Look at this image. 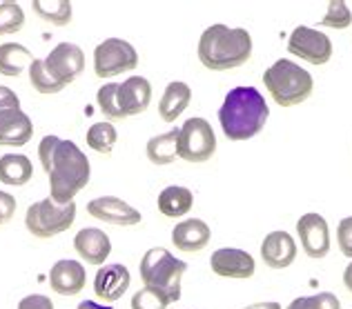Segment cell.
Returning a JSON list of instances; mask_svg holds the SVG:
<instances>
[{"label": "cell", "instance_id": "cell-1", "mask_svg": "<svg viewBox=\"0 0 352 309\" xmlns=\"http://www.w3.org/2000/svg\"><path fill=\"white\" fill-rule=\"evenodd\" d=\"M38 158L50 176V198L56 205H69L80 190H85L91 176L89 158L74 140L45 136L38 145Z\"/></svg>", "mask_w": 352, "mask_h": 309}, {"label": "cell", "instance_id": "cell-2", "mask_svg": "<svg viewBox=\"0 0 352 309\" xmlns=\"http://www.w3.org/2000/svg\"><path fill=\"white\" fill-rule=\"evenodd\" d=\"M270 107L256 87H234L228 91L219 109V123L228 140H250L261 134Z\"/></svg>", "mask_w": 352, "mask_h": 309}, {"label": "cell", "instance_id": "cell-3", "mask_svg": "<svg viewBox=\"0 0 352 309\" xmlns=\"http://www.w3.org/2000/svg\"><path fill=\"white\" fill-rule=\"evenodd\" d=\"M252 36L243 27L210 25L201 34L199 41V60L206 69L228 71L245 65L252 56Z\"/></svg>", "mask_w": 352, "mask_h": 309}, {"label": "cell", "instance_id": "cell-4", "mask_svg": "<svg viewBox=\"0 0 352 309\" xmlns=\"http://www.w3.org/2000/svg\"><path fill=\"white\" fill-rule=\"evenodd\" d=\"M263 85L279 107H294L310 98L314 80L301 65L290 58H281L265 69Z\"/></svg>", "mask_w": 352, "mask_h": 309}, {"label": "cell", "instance_id": "cell-5", "mask_svg": "<svg viewBox=\"0 0 352 309\" xmlns=\"http://www.w3.org/2000/svg\"><path fill=\"white\" fill-rule=\"evenodd\" d=\"M138 271H141V280L145 287L156 289L170 303L181 301V280L188 271L185 260L172 256V251L165 247H152L143 254Z\"/></svg>", "mask_w": 352, "mask_h": 309}, {"label": "cell", "instance_id": "cell-6", "mask_svg": "<svg viewBox=\"0 0 352 309\" xmlns=\"http://www.w3.org/2000/svg\"><path fill=\"white\" fill-rule=\"evenodd\" d=\"M76 220V203L56 205L52 198H43L27 207L25 227L36 238H54L67 231Z\"/></svg>", "mask_w": 352, "mask_h": 309}, {"label": "cell", "instance_id": "cell-7", "mask_svg": "<svg viewBox=\"0 0 352 309\" xmlns=\"http://www.w3.org/2000/svg\"><path fill=\"white\" fill-rule=\"evenodd\" d=\"M217 152V134L206 118H188L179 127V158L206 163Z\"/></svg>", "mask_w": 352, "mask_h": 309}, {"label": "cell", "instance_id": "cell-8", "mask_svg": "<svg viewBox=\"0 0 352 309\" xmlns=\"http://www.w3.org/2000/svg\"><path fill=\"white\" fill-rule=\"evenodd\" d=\"M138 65V54L132 43L123 38H105L94 49V73L98 78H112L132 71Z\"/></svg>", "mask_w": 352, "mask_h": 309}, {"label": "cell", "instance_id": "cell-9", "mask_svg": "<svg viewBox=\"0 0 352 309\" xmlns=\"http://www.w3.org/2000/svg\"><path fill=\"white\" fill-rule=\"evenodd\" d=\"M288 52L310 65H326L332 58L335 47H332V41L323 32L301 25L290 34Z\"/></svg>", "mask_w": 352, "mask_h": 309}, {"label": "cell", "instance_id": "cell-10", "mask_svg": "<svg viewBox=\"0 0 352 309\" xmlns=\"http://www.w3.org/2000/svg\"><path fill=\"white\" fill-rule=\"evenodd\" d=\"M296 233H299V242L305 256L314 260L326 258L330 251V227L328 220L321 214H303L296 220Z\"/></svg>", "mask_w": 352, "mask_h": 309}, {"label": "cell", "instance_id": "cell-11", "mask_svg": "<svg viewBox=\"0 0 352 309\" xmlns=\"http://www.w3.org/2000/svg\"><path fill=\"white\" fill-rule=\"evenodd\" d=\"M45 67L63 85H69L85 71V54L74 43H58L45 58Z\"/></svg>", "mask_w": 352, "mask_h": 309}, {"label": "cell", "instance_id": "cell-12", "mask_svg": "<svg viewBox=\"0 0 352 309\" xmlns=\"http://www.w3.org/2000/svg\"><path fill=\"white\" fill-rule=\"evenodd\" d=\"M210 267H212V271H214L217 276L245 280V278L254 276L256 260L252 258V254H248V251H243V249L221 247L217 251H212Z\"/></svg>", "mask_w": 352, "mask_h": 309}, {"label": "cell", "instance_id": "cell-13", "mask_svg": "<svg viewBox=\"0 0 352 309\" xmlns=\"http://www.w3.org/2000/svg\"><path fill=\"white\" fill-rule=\"evenodd\" d=\"M87 214L103 222L118 225V227H134L143 220L141 211L116 196H98L87 203Z\"/></svg>", "mask_w": 352, "mask_h": 309}, {"label": "cell", "instance_id": "cell-14", "mask_svg": "<svg viewBox=\"0 0 352 309\" xmlns=\"http://www.w3.org/2000/svg\"><path fill=\"white\" fill-rule=\"evenodd\" d=\"M87 283V271L82 263L72 258H63L50 269V287L58 296H76Z\"/></svg>", "mask_w": 352, "mask_h": 309}, {"label": "cell", "instance_id": "cell-15", "mask_svg": "<svg viewBox=\"0 0 352 309\" xmlns=\"http://www.w3.org/2000/svg\"><path fill=\"white\" fill-rule=\"evenodd\" d=\"M129 283H132V274L129 269L120 263L103 265L94 276V294L105 303H116L127 292Z\"/></svg>", "mask_w": 352, "mask_h": 309}, {"label": "cell", "instance_id": "cell-16", "mask_svg": "<svg viewBox=\"0 0 352 309\" xmlns=\"http://www.w3.org/2000/svg\"><path fill=\"white\" fill-rule=\"evenodd\" d=\"M296 258V240L288 231H270L261 242V260L270 269H288Z\"/></svg>", "mask_w": 352, "mask_h": 309}, {"label": "cell", "instance_id": "cell-17", "mask_svg": "<svg viewBox=\"0 0 352 309\" xmlns=\"http://www.w3.org/2000/svg\"><path fill=\"white\" fill-rule=\"evenodd\" d=\"M74 249L87 265H105L107 256L112 254V240L98 227H82L74 236Z\"/></svg>", "mask_w": 352, "mask_h": 309}, {"label": "cell", "instance_id": "cell-18", "mask_svg": "<svg viewBox=\"0 0 352 309\" xmlns=\"http://www.w3.org/2000/svg\"><path fill=\"white\" fill-rule=\"evenodd\" d=\"M152 85L145 76H129L118 85V107L123 116H138L150 107Z\"/></svg>", "mask_w": 352, "mask_h": 309}, {"label": "cell", "instance_id": "cell-19", "mask_svg": "<svg viewBox=\"0 0 352 309\" xmlns=\"http://www.w3.org/2000/svg\"><path fill=\"white\" fill-rule=\"evenodd\" d=\"M212 238L210 225L201 218H185L181 222H176V227L172 229V242L179 251H201L208 247V242Z\"/></svg>", "mask_w": 352, "mask_h": 309}, {"label": "cell", "instance_id": "cell-20", "mask_svg": "<svg viewBox=\"0 0 352 309\" xmlns=\"http://www.w3.org/2000/svg\"><path fill=\"white\" fill-rule=\"evenodd\" d=\"M34 136L32 118L23 109H7L0 114V145L23 147Z\"/></svg>", "mask_w": 352, "mask_h": 309}, {"label": "cell", "instance_id": "cell-21", "mask_svg": "<svg viewBox=\"0 0 352 309\" xmlns=\"http://www.w3.org/2000/svg\"><path fill=\"white\" fill-rule=\"evenodd\" d=\"M192 100V89L188 82L183 80H172L168 87H165L161 102H159V114L165 123H174L185 109H188Z\"/></svg>", "mask_w": 352, "mask_h": 309}, {"label": "cell", "instance_id": "cell-22", "mask_svg": "<svg viewBox=\"0 0 352 309\" xmlns=\"http://www.w3.org/2000/svg\"><path fill=\"white\" fill-rule=\"evenodd\" d=\"M194 207V194L188 187L170 185L159 194V211L165 218H181L188 216Z\"/></svg>", "mask_w": 352, "mask_h": 309}, {"label": "cell", "instance_id": "cell-23", "mask_svg": "<svg viewBox=\"0 0 352 309\" xmlns=\"http://www.w3.org/2000/svg\"><path fill=\"white\" fill-rule=\"evenodd\" d=\"M34 165L25 154H5L0 156V183L9 187H23L32 181Z\"/></svg>", "mask_w": 352, "mask_h": 309}, {"label": "cell", "instance_id": "cell-24", "mask_svg": "<svg viewBox=\"0 0 352 309\" xmlns=\"http://www.w3.org/2000/svg\"><path fill=\"white\" fill-rule=\"evenodd\" d=\"M145 154L154 165H170L179 158V127L170 132L152 136L145 145Z\"/></svg>", "mask_w": 352, "mask_h": 309}, {"label": "cell", "instance_id": "cell-25", "mask_svg": "<svg viewBox=\"0 0 352 309\" xmlns=\"http://www.w3.org/2000/svg\"><path fill=\"white\" fill-rule=\"evenodd\" d=\"M34 60L32 52L21 43H3L0 45V73L3 76H21L30 69Z\"/></svg>", "mask_w": 352, "mask_h": 309}, {"label": "cell", "instance_id": "cell-26", "mask_svg": "<svg viewBox=\"0 0 352 309\" xmlns=\"http://www.w3.org/2000/svg\"><path fill=\"white\" fill-rule=\"evenodd\" d=\"M32 9L34 14L41 18V21L50 23V25H56V27H65L72 23V3L67 0H36L32 3Z\"/></svg>", "mask_w": 352, "mask_h": 309}, {"label": "cell", "instance_id": "cell-27", "mask_svg": "<svg viewBox=\"0 0 352 309\" xmlns=\"http://www.w3.org/2000/svg\"><path fill=\"white\" fill-rule=\"evenodd\" d=\"M85 140H87V147L94 149V152H98V154H112L116 140H118L116 127L112 123H94L87 129Z\"/></svg>", "mask_w": 352, "mask_h": 309}, {"label": "cell", "instance_id": "cell-28", "mask_svg": "<svg viewBox=\"0 0 352 309\" xmlns=\"http://www.w3.org/2000/svg\"><path fill=\"white\" fill-rule=\"evenodd\" d=\"M30 82L38 93H58L67 85L52 76V71L45 67V58H34L30 65Z\"/></svg>", "mask_w": 352, "mask_h": 309}, {"label": "cell", "instance_id": "cell-29", "mask_svg": "<svg viewBox=\"0 0 352 309\" xmlns=\"http://www.w3.org/2000/svg\"><path fill=\"white\" fill-rule=\"evenodd\" d=\"M96 102H98V109L103 111V116L112 120L125 118L123 111L118 107V82H105V85L96 91Z\"/></svg>", "mask_w": 352, "mask_h": 309}, {"label": "cell", "instance_id": "cell-30", "mask_svg": "<svg viewBox=\"0 0 352 309\" xmlns=\"http://www.w3.org/2000/svg\"><path fill=\"white\" fill-rule=\"evenodd\" d=\"M25 25V12L18 3H0V36L21 32Z\"/></svg>", "mask_w": 352, "mask_h": 309}, {"label": "cell", "instance_id": "cell-31", "mask_svg": "<svg viewBox=\"0 0 352 309\" xmlns=\"http://www.w3.org/2000/svg\"><path fill=\"white\" fill-rule=\"evenodd\" d=\"M321 27H328V30H348L352 25V12L346 3H341V0H332L328 5V12L326 16L319 21Z\"/></svg>", "mask_w": 352, "mask_h": 309}, {"label": "cell", "instance_id": "cell-32", "mask_svg": "<svg viewBox=\"0 0 352 309\" xmlns=\"http://www.w3.org/2000/svg\"><path fill=\"white\" fill-rule=\"evenodd\" d=\"M285 309H341V303L332 292H319L312 296L294 298Z\"/></svg>", "mask_w": 352, "mask_h": 309}, {"label": "cell", "instance_id": "cell-33", "mask_svg": "<svg viewBox=\"0 0 352 309\" xmlns=\"http://www.w3.org/2000/svg\"><path fill=\"white\" fill-rule=\"evenodd\" d=\"M170 301L152 287H141L132 296V309H168Z\"/></svg>", "mask_w": 352, "mask_h": 309}, {"label": "cell", "instance_id": "cell-34", "mask_svg": "<svg viewBox=\"0 0 352 309\" xmlns=\"http://www.w3.org/2000/svg\"><path fill=\"white\" fill-rule=\"evenodd\" d=\"M337 242H339L341 254L352 260V216H346V218H341V220H339V227H337Z\"/></svg>", "mask_w": 352, "mask_h": 309}, {"label": "cell", "instance_id": "cell-35", "mask_svg": "<svg viewBox=\"0 0 352 309\" xmlns=\"http://www.w3.org/2000/svg\"><path fill=\"white\" fill-rule=\"evenodd\" d=\"M16 309H54V303L43 294H30L18 303Z\"/></svg>", "mask_w": 352, "mask_h": 309}, {"label": "cell", "instance_id": "cell-36", "mask_svg": "<svg viewBox=\"0 0 352 309\" xmlns=\"http://www.w3.org/2000/svg\"><path fill=\"white\" fill-rule=\"evenodd\" d=\"M14 214H16V198L12 194L0 192V225L12 220Z\"/></svg>", "mask_w": 352, "mask_h": 309}, {"label": "cell", "instance_id": "cell-37", "mask_svg": "<svg viewBox=\"0 0 352 309\" xmlns=\"http://www.w3.org/2000/svg\"><path fill=\"white\" fill-rule=\"evenodd\" d=\"M7 109H21V98H18L9 87L0 85V114Z\"/></svg>", "mask_w": 352, "mask_h": 309}, {"label": "cell", "instance_id": "cell-38", "mask_svg": "<svg viewBox=\"0 0 352 309\" xmlns=\"http://www.w3.org/2000/svg\"><path fill=\"white\" fill-rule=\"evenodd\" d=\"M78 309H114V307H109V305H98L96 301H82V303H78Z\"/></svg>", "mask_w": 352, "mask_h": 309}, {"label": "cell", "instance_id": "cell-39", "mask_svg": "<svg viewBox=\"0 0 352 309\" xmlns=\"http://www.w3.org/2000/svg\"><path fill=\"white\" fill-rule=\"evenodd\" d=\"M243 309H281V305H279V303H274V301H270V303H254V305H248V307H243Z\"/></svg>", "mask_w": 352, "mask_h": 309}, {"label": "cell", "instance_id": "cell-40", "mask_svg": "<svg viewBox=\"0 0 352 309\" xmlns=\"http://www.w3.org/2000/svg\"><path fill=\"white\" fill-rule=\"evenodd\" d=\"M344 285H346V289L352 294V260L348 263V267H346V271H344Z\"/></svg>", "mask_w": 352, "mask_h": 309}]
</instances>
